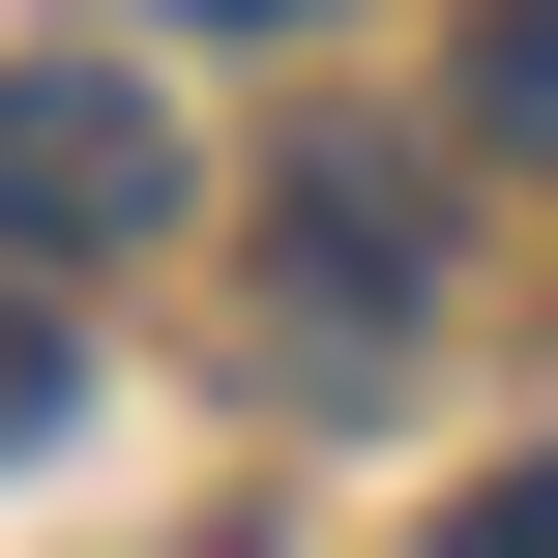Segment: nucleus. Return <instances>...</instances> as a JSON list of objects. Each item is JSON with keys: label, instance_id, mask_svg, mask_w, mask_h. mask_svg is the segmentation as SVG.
Returning <instances> with one entry per match:
<instances>
[{"label": "nucleus", "instance_id": "nucleus-1", "mask_svg": "<svg viewBox=\"0 0 558 558\" xmlns=\"http://www.w3.org/2000/svg\"><path fill=\"white\" fill-rule=\"evenodd\" d=\"M177 235V118L118 59H0V265H147Z\"/></svg>", "mask_w": 558, "mask_h": 558}, {"label": "nucleus", "instance_id": "nucleus-2", "mask_svg": "<svg viewBox=\"0 0 558 558\" xmlns=\"http://www.w3.org/2000/svg\"><path fill=\"white\" fill-rule=\"evenodd\" d=\"M383 324H412V177L324 147V177H294V353H383Z\"/></svg>", "mask_w": 558, "mask_h": 558}, {"label": "nucleus", "instance_id": "nucleus-3", "mask_svg": "<svg viewBox=\"0 0 558 558\" xmlns=\"http://www.w3.org/2000/svg\"><path fill=\"white\" fill-rule=\"evenodd\" d=\"M471 88H500V147H558V0H500V29H471Z\"/></svg>", "mask_w": 558, "mask_h": 558}, {"label": "nucleus", "instance_id": "nucleus-4", "mask_svg": "<svg viewBox=\"0 0 558 558\" xmlns=\"http://www.w3.org/2000/svg\"><path fill=\"white\" fill-rule=\"evenodd\" d=\"M441 558H558V471H500V500H471V530H441Z\"/></svg>", "mask_w": 558, "mask_h": 558}, {"label": "nucleus", "instance_id": "nucleus-5", "mask_svg": "<svg viewBox=\"0 0 558 558\" xmlns=\"http://www.w3.org/2000/svg\"><path fill=\"white\" fill-rule=\"evenodd\" d=\"M177 29H324V0H177Z\"/></svg>", "mask_w": 558, "mask_h": 558}]
</instances>
